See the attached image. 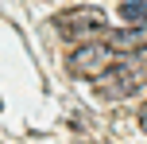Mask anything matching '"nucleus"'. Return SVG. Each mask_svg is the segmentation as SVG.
Instances as JSON below:
<instances>
[{
	"label": "nucleus",
	"instance_id": "7ed1b4c3",
	"mask_svg": "<svg viewBox=\"0 0 147 144\" xmlns=\"http://www.w3.org/2000/svg\"><path fill=\"white\" fill-rule=\"evenodd\" d=\"M112 66V47L109 43H85L70 55V74L78 78H101Z\"/></svg>",
	"mask_w": 147,
	"mask_h": 144
},
{
	"label": "nucleus",
	"instance_id": "20e7f679",
	"mask_svg": "<svg viewBox=\"0 0 147 144\" xmlns=\"http://www.w3.org/2000/svg\"><path fill=\"white\" fill-rule=\"evenodd\" d=\"M112 51H120V55H140L143 47H147V27L143 23H132L128 31H112Z\"/></svg>",
	"mask_w": 147,
	"mask_h": 144
},
{
	"label": "nucleus",
	"instance_id": "f257e3e1",
	"mask_svg": "<svg viewBox=\"0 0 147 144\" xmlns=\"http://www.w3.org/2000/svg\"><path fill=\"white\" fill-rule=\"evenodd\" d=\"M143 82H147V66L140 59H124V62L109 66L97 78V93H101V98H128V93H136Z\"/></svg>",
	"mask_w": 147,
	"mask_h": 144
},
{
	"label": "nucleus",
	"instance_id": "f03ea898",
	"mask_svg": "<svg viewBox=\"0 0 147 144\" xmlns=\"http://www.w3.org/2000/svg\"><path fill=\"white\" fill-rule=\"evenodd\" d=\"M105 23H109V16H105L101 8H70V12L54 16V31H58L62 39L97 35V31H105Z\"/></svg>",
	"mask_w": 147,
	"mask_h": 144
},
{
	"label": "nucleus",
	"instance_id": "423d86ee",
	"mask_svg": "<svg viewBox=\"0 0 147 144\" xmlns=\"http://www.w3.org/2000/svg\"><path fill=\"white\" fill-rule=\"evenodd\" d=\"M140 125H143V132H147V105L140 109Z\"/></svg>",
	"mask_w": 147,
	"mask_h": 144
},
{
	"label": "nucleus",
	"instance_id": "39448f33",
	"mask_svg": "<svg viewBox=\"0 0 147 144\" xmlns=\"http://www.w3.org/2000/svg\"><path fill=\"white\" fill-rule=\"evenodd\" d=\"M120 20L143 23V27H147V0H124V4H120Z\"/></svg>",
	"mask_w": 147,
	"mask_h": 144
}]
</instances>
